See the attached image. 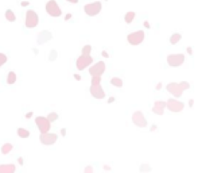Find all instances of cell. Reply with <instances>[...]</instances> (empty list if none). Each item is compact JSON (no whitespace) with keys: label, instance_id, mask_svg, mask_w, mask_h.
Wrapping results in <instances>:
<instances>
[{"label":"cell","instance_id":"1","mask_svg":"<svg viewBox=\"0 0 198 173\" xmlns=\"http://www.w3.org/2000/svg\"><path fill=\"white\" fill-rule=\"evenodd\" d=\"M144 38H146V32H144V30H137V31L129 32V34L127 35L128 43H129V45H132V46L140 45L142 42L144 41Z\"/></svg>","mask_w":198,"mask_h":173},{"label":"cell","instance_id":"2","mask_svg":"<svg viewBox=\"0 0 198 173\" xmlns=\"http://www.w3.org/2000/svg\"><path fill=\"white\" fill-rule=\"evenodd\" d=\"M24 25L27 29H34L38 26V22H39V18H38V14L35 11L32 10H29L26 12V19H24Z\"/></svg>","mask_w":198,"mask_h":173},{"label":"cell","instance_id":"3","mask_svg":"<svg viewBox=\"0 0 198 173\" xmlns=\"http://www.w3.org/2000/svg\"><path fill=\"white\" fill-rule=\"evenodd\" d=\"M46 12L50 16H54V18H58V16L62 15L61 8H59V6L57 4L55 0H49L46 3Z\"/></svg>","mask_w":198,"mask_h":173},{"label":"cell","instance_id":"4","mask_svg":"<svg viewBox=\"0 0 198 173\" xmlns=\"http://www.w3.org/2000/svg\"><path fill=\"white\" fill-rule=\"evenodd\" d=\"M101 8H102V6L100 1H94V3H89V4H85V6H84V11H85V14H86L88 16L99 15Z\"/></svg>","mask_w":198,"mask_h":173},{"label":"cell","instance_id":"5","mask_svg":"<svg viewBox=\"0 0 198 173\" xmlns=\"http://www.w3.org/2000/svg\"><path fill=\"white\" fill-rule=\"evenodd\" d=\"M50 120L47 119V116H36L35 118V125L36 127L39 128V131H41V134H46V133H50L49 130H50Z\"/></svg>","mask_w":198,"mask_h":173},{"label":"cell","instance_id":"6","mask_svg":"<svg viewBox=\"0 0 198 173\" xmlns=\"http://www.w3.org/2000/svg\"><path fill=\"white\" fill-rule=\"evenodd\" d=\"M185 62V54L177 53V54H169L167 56V64L171 68H178Z\"/></svg>","mask_w":198,"mask_h":173},{"label":"cell","instance_id":"7","mask_svg":"<svg viewBox=\"0 0 198 173\" xmlns=\"http://www.w3.org/2000/svg\"><path fill=\"white\" fill-rule=\"evenodd\" d=\"M131 119H132V123L136 125L137 127H140V128L147 127V119H146V116H144V114L142 111H135L132 114Z\"/></svg>","mask_w":198,"mask_h":173},{"label":"cell","instance_id":"8","mask_svg":"<svg viewBox=\"0 0 198 173\" xmlns=\"http://www.w3.org/2000/svg\"><path fill=\"white\" fill-rule=\"evenodd\" d=\"M92 62H93L92 56H82L81 54L80 57L77 58L76 66H77L78 71H84V69H86L89 65H92Z\"/></svg>","mask_w":198,"mask_h":173},{"label":"cell","instance_id":"9","mask_svg":"<svg viewBox=\"0 0 198 173\" xmlns=\"http://www.w3.org/2000/svg\"><path fill=\"white\" fill-rule=\"evenodd\" d=\"M90 95H92L94 99H104L105 97V91L102 89V86L100 83H92L90 85Z\"/></svg>","mask_w":198,"mask_h":173},{"label":"cell","instance_id":"10","mask_svg":"<svg viewBox=\"0 0 198 173\" xmlns=\"http://www.w3.org/2000/svg\"><path fill=\"white\" fill-rule=\"evenodd\" d=\"M167 104V110L171 112H181L185 108V104L182 102H179L178 99H169L166 102Z\"/></svg>","mask_w":198,"mask_h":173},{"label":"cell","instance_id":"11","mask_svg":"<svg viewBox=\"0 0 198 173\" xmlns=\"http://www.w3.org/2000/svg\"><path fill=\"white\" fill-rule=\"evenodd\" d=\"M107 66H105V62L104 61H99L96 62L94 65H92V66L89 68V74L90 76H101L104 72H105Z\"/></svg>","mask_w":198,"mask_h":173},{"label":"cell","instance_id":"12","mask_svg":"<svg viewBox=\"0 0 198 173\" xmlns=\"http://www.w3.org/2000/svg\"><path fill=\"white\" fill-rule=\"evenodd\" d=\"M166 89H167V92H170L174 97H181L182 96V92H183V88L181 86L179 83H169L166 85Z\"/></svg>","mask_w":198,"mask_h":173},{"label":"cell","instance_id":"13","mask_svg":"<svg viewBox=\"0 0 198 173\" xmlns=\"http://www.w3.org/2000/svg\"><path fill=\"white\" fill-rule=\"evenodd\" d=\"M57 134H54V133H46V134H41L39 141H41V143L49 146V145H54L57 142Z\"/></svg>","mask_w":198,"mask_h":173},{"label":"cell","instance_id":"14","mask_svg":"<svg viewBox=\"0 0 198 173\" xmlns=\"http://www.w3.org/2000/svg\"><path fill=\"white\" fill-rule=\"evenodd\" d=\"M164 108H167L166 102H163V100H157L152 106V112L154 114H157V115H163V114H164Z\"/></svg>","mask_w":198,"mask_h":173},{"label":"cell","instance_id":"15","mask_svg":"<svg viewBox=\"0 0 198 173\" xmlns=\"http://www.w3.org/2000/svg\"><path fill=\"white\" fill-rule=\"evenodd\" d=\"M53 38V35H51V32L47 31V30H45V31H42L41 34L38 35V43L39 45H42V43H45V42H47L49 39Z\"/></svg>","mask_w":198,"mask_h":173},{"label":"cell","instance_id":"16","mask_svg":"<svg viewBox=\"0 0 198 173\" xmlns=\"http://www.w3.org/2000/svg\"><path fill=\"white\" fill-rule=\"evenodd\" d=\"M16 168L14 164H1L0 165V173H15Z\"/></svg>","mask_w":198,"mask_h":173},{"label":"cell","instance_id":"17","mask_svg":"<svg viewBox=\"0 0 198 173\" xmlns=\"http://www.w3.org/2000/svg\"><path fill=\"white\" fill-rule=\"evenodd\" d=\"M135 16H136V14L134 12V11H128L127 14H125V16H124V20H125V23H132L134 22V19H135Z\"/></svg>","mask_w":198,"mask_h":173},{"label":"cell","instance_id":"18","mask_svg":"<svg viewBox=\"0 0 198 173\" xmlns=\"http://www.w3.org/2000/svg\"><path fill=\"white\" fill-rule=\"evenodd\" d=\"M181 39H182V35H181L179 32H174L173 35L170 37V43H171V45H175V43H178Z\"/></svg>","mask_w":198,"mask_h":173},{"label":"cell","instance_id":"19","mask_svg":"<svg viewBox=\"0 0 198 173\" xmlns=\"http://www.w3.org/2000/svg\"><path fill=\"white\" fill-rule=\"evenodd\" d=\"M4 16H6V19L8 20V22H15L16 20V15L14 14L12 10H7L6 14H4Z\"/></svg>","mask_w":198,"mask_h":173},{"label":"cell","instance_id":"20","mask_svg":"<svg viewBox=\"0 0 198 173\" xmlns=\"http://www.w3.org/2000/svg\"><path fill=\"white\" fill-rule=\"evenodd\" d=\"M14 149L12 143H4L3 146H1V154H4V156H7L8 153H11Z\"/></svg>","mask_w":198,"mask_h":173},{"label":"cell","instance_id":"21","mask_svg":"<svg viewBox=\"0 0 198 173\" xmlns=\"http://www.w3.org/2000/svg\"><path fill=\"white\" fill-rule=\"evenodd\" d=\"M111 84L113 86H116V88H122V86H123V80L120 79V77H112Z\"/></svg>","mask_w":198,"mask_h":173},{"label":"cell","instance_id":"22","mask_svg":"<svg viewBox=\"0 0 198 173\" xmlns=\"http://www.w3.org/2000/svg\"><path fill=\"white\" fill-rule=\"evenodd\" d=\"M6 81H7V84H15L16 83V73L15 72H8Z\"/></svg>","mask_w":198,"mask_h":173},{"label":"cell","instance_id":"23","mask_svg":"<svg viewBox=\"0 0 198 173\" xmlns=\"http://www.w3.org/2000/svg\"><path fill=\"white\" fill-rule=\"evenodd\" d=\"M16 133H18V135H19L20 138H29L30 137V131H29V130L22 128V127L18 128V131H16Z\"/></svg>","mask_w":198,"mask_h":173},{"label":"cell","instance_id":"24","mask_svg":"<svg viewBox=\"0 0 198 173\" xmlns=\"http://www.w3.org/2000/svg\"><path fill=\"white\" fill-rule=\"evenodd\" d=\"M139 170H140V172H143V173L151 172V165H150V164H142L140 167H139Z\"/></svg>","mask_w":198,"mask_h":173},{"label":"cell","instance_id":"25","mask_svg":"<svg viewBox=\"0 0 198 173\" xmlns=\"http://www.w3.org/2000/svg\"><path fill=\"white\" fill-rule=\"evenodd\" d=\"M58 118H59V116H58V114H57V112H50V114L47 115V119L50 120L51 123H53V122H55V120H58Z\"/></svg>","mask_w":198,"mask_h":173},{"label":"cell","instance_id":"26","mask_svg":"<svg viewBox=\"0 0 198 173\" xmlns=\"http://www.w3.org/2000/svg\"><path fill=\"white\" fill-rule=\"evenodd\" d=\"M90 51H92V46L85 45L82 48V56H90Z\"/></svg>","mask_w":198,"mask_h":173},{"label":"cell","instance_id":"27","mask_svg":"<svg viewBox=\"0 0 198 173\" xmlns=\"http://www.w3.org/2000/svg\"><path fill=\"white\" fill-rule=\"evenodd\" d=\"M7 60H8V58H7V56L4 54V53H0V68H1L4 64H6Z\"/></svg>","mask_w":198,"mask_h":173},{"label":"cell","instance_id":"28","mask_svg":"<svg viewBox=\"0 0 198 173\" xmlns=\"http://www.w3.org/2000/svg\"><path fill=\"white\" fill-rule=\"evenodd\" d=\"M181 86L183 88V91L185 89H190V83H187V81H181Z\"/></svg>","mask_w":198,"mask_h":173},{"label":"cell","instance_id":"29","mask_svg":"<svg viewBox=\"0 0 198 173\" xmlns=\"http://www.w3.org/2000/svg\"><path fill=\"white\" fill-rule=\"evenodd\" d=\"M84 173H94V169H93L92 165H88V167H85V169H84Z\"/></svg>","mask_w":198,"mask_h":173},{"label":"cell","instance_id":"30","mask_svg":"<svg viewBox=\"0 0 198 173\" xmlns=\"http://www.w3.org/2000/svg\"><path fill=\"white\" fill-rule=\"evenodd\" d=\"M101 56H102V57H105V58H108V57H109V54H108V53H107V51H105V50H102Z\"/></svg>","mask_w":198,"mask_h":173},{"label":"cell","instance_id":"31","mask_svg":"<svg viewBox=\"0 0 198 173\" xmlns=\"http://www.w3.org/2000/svg\"><path fill=\"white\" fill-rule=\"evenodd\" d=\"M193 106H194V100L190 99V100H189V107H193Z\"/></svg>","mask_w":198,"mask_h":173},{"label":"cell","instance_id":"32","mask_svg":"<svg viewBox=\"0 0 198 173\" xmlns=\"http://www.w3.org/2000/svg\"><path fill=\"white\" fill-rule=\"evenodd\" d=\"M160 88H162V83H158V84H157V86H155V89H158V91H159Z\"/></svg>","mask_w":198,"mask_h":173},{"label":"cell","instance_id":"33","mask_svg":"<svg viewBox=\"0 0 198 173\" xmlns=\"http://www.w3.org/2000/svg\"><path fill=\"white\" fill-rule=\"evenodd\" d=\"M67 3H73V4H76V3H78V0H66Z\"/></svg>","mask_w":198,"mask_h":173},{"label":"cell","instance_id":"34","mask_svg":"<svg viewBox=\"0 0 198 173\" xmlns=\"http://www.w3.org/2000/svg\"><path fill=\"white\" fill-rule=\"evenodd\" d=\"M32 116V112H27V114H26V118L29 119V118H31Z\"/></svg>","mask_w":198,"mask_h":173},{"label":"cell","instance_id":"35","mask_svg":"<svg viewBox=\"0 0 198 173\" xmlns=\"http://www.w3.org/2000/svg\"><path fill=\"white\" fill-rule=\"evenodd\" d=\"M157 125H152V126H151V131H155V130H157Z\"/></svg>","mask_w":198,"mask_h":173},{"label":"cell","instance_id":"36","mask_svg":"<svg viewBox=\"0 0 198 173\" xmlns=\"http://www.w3.org/2000/svg\"><path fill=\"white\" fill-rule=\"evenodd\" d=\"M187 53L189 54H193V48H187Z\"/></svg>","mask_w":198,"mask_h":173},{"label":"cell","instance_id":"37","mask_svg":"<svg viewBox=\"0 0 198 173\" xmlns=\"http://www.w3.org/2000/svg\"><path fill=\"white\" fill-rule=\"evenodd\" d=\"M74 79H76V80H81V76L80 74H74Z\"/></svg>","mask_w":198,"mask_h":173},{"label":"cell","instance_id":"38","mask_svg":"<svg viewBox=\"0 0 198 173\" xmlns=\"http://www.w3.org/2000/svg\"><path fill=\"white\" fill-rule=\"evenodd\" d=\"M104 170H111V167L109 165H104Z\"/></svg>","mask_w":198,"mask_h":173},{"label":"cell","instance_id":"39","mask_svg":"<svg viewBox=\"0 0 198 173\" xmlns=\"http://www.w3.org/2000/svg\"><path fill=\"white\" fill-rule=\"evenodd\" d=\"M70 18H71V14H67V15L65 16V19H66V20H69V19H70Z\"/></svg>","mask_w":198,"mask_h":173},{"label":"cell","instance_id":"40","mask_svg":"<svg viewBox=\"0 0 198 173\" xmlns=\"http://www.w3.org/2000/svg\"><path fill=\"white\" fill-rule=\"evenodd\" d=\"M113 102H115V97H109L108 99V103H113Z\"/></svg>","mask_w":198,"mask_h":173},{"label":"cell","instance_id":"41","mask_svg":"<svg viewBox=\"0 0 198 173\" xmlns=\"http://www.w3.org/2000/svg\"><path fill=\"white\" fill-rule=\"evenodd\" d=\"M61 134L62 135H66V130H65V128H62V130H61Z\"/></svg>","mask_w":198,"mask_h":173},{"label":"cell","instance_id":"42","mask_svg":"<svg viewBox=\"0 0 198 173\" xmlns=\"http://www.w3.org/2000/svg\"><path fill=\"white\" fill-rule=\"evenodd\" d=\"M144 26H146L147 29H150V23H148V22H144Z\"/></svg>","mask_w":198,"mask_h":173},{"label":"cell","instance_id":"43","mask_svg":"<svg viewBox=\"0 0 198 173\" xmlns=\"http://www.w3.org/2000/svg\"><path fill=\"white\" fill-rule=\"evenodd\" d=\"M22 6H23V7H26V6H29V1H23V3H22Z\"/></svg>","mask_w":198,"mask_h":173},{"label":"cell","instance_id":"44","mask_svg":"<svg viewBox=\"0 0 198 173\" xmlns=\"http://www.w3.org/2000/svg\"><path fill=\"white\" fill-rule=\"evenodd\" d=\"M18 162H19V164H23V158H22V157H20V158H19V160H18Z\"/></svg>","mask_w":198,"mask_h":173}]
</instances>
